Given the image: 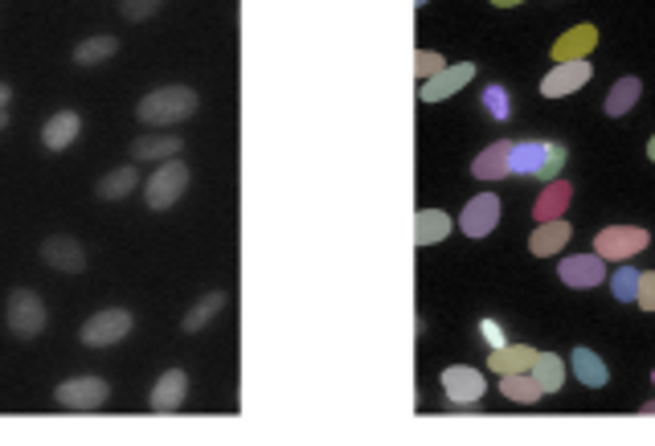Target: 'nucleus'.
I'll use <instances>...</instances> for the list:
<instances>
[{"label":"nucleus","instance_id":"nucleus-1","mask_svg":"<svg viewBox=\"0 0 655 446\" xmlns=\"http://www.w3.org/2000/svg\"><path fill=\"white\" fill-rule=\"evenodd\" d=\"M197 107H201V99L193 86H160V91H152L136 103V119L144 127H177V123L193 119Z\"/></svg>","mask_w":655,"mask_h":446},{"label":"nucleus","instance_id":"nucleus-2","mask_svg":"<svg viewBox=\"0 0 655 446\" xmlns=\"http://www.w3.org/2000/svg\"><path fill=\"white\" fill-rule=\"evenodd\" d=\"M561 164H565V144H549V140L512 144V172L516 176H541V181H557Z\"/></svg>","mask_w":655,"mask_h":446},{"label":"nucleus","instance_id":"nucleus-3","mask_svg":"<svg viewBox=\"0 0 655 446\" xmlns=\"http://www.w3.org/2000/svg\"><path fill=\"white\" fill-rule=\"evenodd\" d=\"M5 320H9V332H13L17 340H37L41 332H46L50 311H46V303H41V295H37V291L17 287V291H9Z\"/></svg>","mask_w":655,"mask_h":446},{"label":"nucleus","instance_id":"nucleus-4","mask_svg":"<svg viewBox=\"0 0 655 446\" xmlns=\"http://www.w3.org/2000/svg\"><path fill=\"white\" fill-rule=\"evenodd\" d=\"M185 189H189V164H181L177 156L172 160H164L152 176H148V185H144V201L152 205V209H172L181 197H185Z\"/></svg>","mask_w":655,"mask_h":446},{"label":"nucleus","instance_id":"nucleus-5","mask_svg":"<svg viewBox=\"0 0 655 446\" xmlns=\"http://www.w3.org/2000/svg\"><path fill=\"white\" fill-rule=\"evenodd\" d=\"M131 328H136V320H131L127 307H107V311H99V316H91L82 324L78 340L86 348H107V344H119L123 336H131Z\"/></svg>","mask_w":655,"mask_h":446},{"label":"nucleus","instance_id":"nucleus-6","mask_svg":"<svg viewBox=\"0 0 655 446\" xmlns=\"http://www.w3.org/2000/svg\"><path fill=\"white\" fill-rule=\"evenodd\" d=\"M647 242H651V234L639 230V226H606L594 238V254L606 258V262H627L639 250H647Z\"/></svg>","mask_w":655,"mask_h":446},{"label":"nucleus","instance_id":"nucleus-7","mask_svg":"<svg viewBox=\"0 0 655 446\" xmlns=\"http://www.w3.org/2000/svg\"><path fill=\"white\" fill-rule=\"evenodd\" d=\"M54 393H58V401H62L66 410L91 414V410H103V406H107L111 385H107L103 377H70V381H62Z\"/></svg>","mask_w":655,"mask_h":446},{"label":"nucleus","instance_id":"nucleus-8","mask_svg":"<svg viewBox=\"0 0 655 446\" xmlns=\"http://www.w3.org/2000/svg\"><path fill=\"white\" fill-rule=\"evenodd\" d=\"M41 262L54 266V271H62V275H82L86 271V250L70 234H50L46 242H41Z\"/></svg>","mask_w":655,"mask_h":446},{"label":"nucleus","instance_id":"nucleus-9","mask_svg":"<svg viewBox=\"0 0 655 446\" xmlns=\"http://www.w3.org/2000/svg\"><path fill=\"white\" fill-rule=\"evenodd\" d=\"M590 74H594V66L582 58V62H557L545 78H541V95L545 99H565V95H574V91H582V86L590 82Z\"/></svg>","mask_w":655,"mask_h":446},{"label":"nucleus","instance_id":"nucleus-10","mask_svg":"<svg viewBox=\"0 0 655 446\" xmlns=\"http://www.w3.org/2000/svg\"><path fill=\"white\" fill-rule=\"evenodd\" d=\"M496 221H500V197L479 193V197H471V201L463 205L459 230H463L467 238H488V234L496 230Z\"/></svg>","mask_w":655,"mask_h":446},{"label":"nucleus","instance_id":"nucleus-11","mask_svg":"<svg viewBox=\"0 0 655 446\" xmlns=\"http://www.w3.org/2000/svg\"><path fill=\"white\" fill-rule=\"evenodd\" d=\"M475 78V66L471 62H459V66H443L434 78H426L422 82V91H418V99L422 103H443V99H451L455 91H463V86Z\"/></svg>","mask_w":655,"mask_h":446},{"label":"nucleus","instance_id":"nucleus-12","mask_svg":"<svg viewBox=\"0 0 655 446\" xmlns=\"http://www.w3.org/2000/svg\"><path fill=\"white\" fill-rule=\"evenodd\" d=\"M484 389H488V381L479 369H467V365L443 369V393L455 401V406H471V401L484 397Z\"/></svg>","mask_w":655,"mask_h":446},{"label":"nucleus","instance_id":"nucleus-13","mask_svg":"<svg viewBox=\"0 0 655 446\" xmlns=\"http://www.w3.org/2000/svg\"><path fill=\"white\" fill-rule=\"evenodd\" d=\"M557 279L565 287H598L606 279V258H598V254H574V258L557 262Z\"/></svg>","mask_w":655,"mask_h":446},{"label":"nucleus","instance_id":"nucleus-14","mask_svg":"<svg viewBox=\"0 0 655 446\" xmlns=\"http://www.w3.org/2000/svg\"><path fill=\"white\" fill-rule=\"evenodd\" d=\"M185 393H189V373H185V369H168V373L152 385V410H156V414L181 410Z\"/></svg>","mask_w":655,"mask_h":446},{"label":"nucleus","instance_id":"nucleus-15","mask_svg":"<svg viewBox=\"0 0 655 446\" xmlns=\"http://www.w3.org/2000/svg\"><path fill=\"white\" fill-rule=\"evenodd\" d=\"M471 176L475 181H500V176H512V144L496 140L492 148H484L471 164Z\"/></svg>","mask_w":655,"mask_h":446},{"label":"nucleus","instance_id":"nucleus-16","mask_svg":"<svg viewBox=\"0 0 655 446\" xmlns=\"http://www.w3.org/2000/svg\"><path fill=\"white\" fill-rule=\"evenodd\" d=\"M185 140L181 136H172V131H152V136H140L136 144H131V160H172V156H181Z\"/></svg>","mask_w":655,"mask_h":446},{"label":"nucleus","instance_id":"nucleus-17","mask_svg":"<svg viewBox=\"0 0 655 446\" xmlns=\"http://www.w3.org/2000/svg\"><path fill=\"white\" fill-rule=\"evenodd\" d=\"M598 46V29L594 25H578L565 37L553 41V62H582L590 50Z\"/></svg>","mask_w":655,"mask_h":446},{"label":"nucleus","instance_id":"nucleus-18","mask_svg":"<svg viewBox=\"0 0 655 446\" xmlns=\"http://www.w3.org/2000/svg\"><path fill=\"white\" fill-rule=\"evenodd\" d=\"M82 131V119L78 111H58L54 119H46V127H41V144H46L50 152H66Z\"/></svg>","mask_w":655,"mask_h":446},{"label":"nucleus","instance_id":"nucleus-19","mask_svg":"<svg viewBox=\"0 0 655 446\" xmlns=\"http://www.w3.org/2000/svg\"><path fill=\"white\" fill-rule=\"evenodd\" d=\"M570 221L565 217H557V221H537V230H533V238H529V250L537 254V258H553L557 250H565V242H570Z\"/></svg>","mask_w":655,"mask_h":446},{"label":"nucleus","instance_id":"nucleus-20","mask_svg":"<svg viewBox=\"0 0 655 446\" xmlns=\"http://www.w3.org/2000/svg\"><path fill=\"white\" fill-rule=\"evenodd\" d=\"M533 361H537V348H529V344H500V348H492V373H529L533 369Z\"/></svg>","mask_w":655,"mask_h":446},{"label":"nucleus","instance_id":"nucleus-21","mask_svg":"<svg viewBox=\"0 0 655 446\" xmlns=\"http://www.w3.org/2000/svg\"><path fill=\"white\" fill-rule=\"evenodd\" d=\"M570 201H574L570 181H549V189L533 201V217H537V221H557L565 209H570Z\"/></svg>","mask_w":655,"mask_h":446},{"label":"nucleus","instance_id":"nucleus-22","mask_svg":"<svg viewBox=\"0 0 655 446\" xmlns=\"http://www.w3.org/2000/svg\"><path fill=\"white\" fill-rule=\"evenodd\" d=\"M115 54H119V37L95 33V37H86V41L74 46V66H99V62H107Z\"/></svg>","mask_w":655,"mask_h":446},{"label":"nucleus","instance_id":"nucleus-23","mask_svg":"<svg viewBox=\"0 0 655 446\" xmlns=\"http://www.w3.org/2000/svg\"><path fill=\"white\" fill-rule=\"evenodd\" d=\"M451 234V217L443 209H422L414 213V242L418 246H434V242H443Z\"/></svg>","mask_w":655,"mask_h":446},{"label":"nucleus","instance_id":"nucleus-24","mask_svg":"<svg viewBox=\"0 0 655 446\" xmlns=\"http://www.w3.org/2000/svg\"><path fill=\"white\" fill-rule=\"evenodd\" d=\"M136 185H140V168H136V164H123V168H115V172L103 176V181L95 185V193H99L103 201H119V197H127Z\"/></svg>","mask_w":655,"mask_h":446},{"label":"nucleus","instance_id":"nucleus-25","mask_svg":"<svg viewBox=\"0 0 655 446\" xmlns=\"http://www.w3.org/2000/svg\"><path fill=\"white\" fill-rule=\"evenodd\" d=\"M529 373H533L541 393H557L565 385V361H561V356H553V352H537V361H533Z\"/></svg>","mask_w":655,"mask_h":446},{"label":"nucleus","instance_id":"nucleus-26","mask_svg":"<svg viewBox=\"0 0 655 446\" xmlns=\"http://www.w3.org/2000/svg\"><path fill=\"white\" fill-rule=\"evenodd\" d=\"M574 373H578V381L582 385H590V389H602L606 381H610V369L602 365V356L598 352H590V348H574Z\"/></svg>","mask_w":655,"mask_h":446},{"label":"nucleus","instance_id":"nucleus-27","mask_svg":"<svg viewBox=\"0 0 655 446\" xmlns=\"http://www.w3.org/2000/svg\"><path fill=\"white\" fill-rule=\"evenodd\" d=\"M222 307H226V291H209V295H201V303H193L189 307V316H185V332H201V328H209V320L213 316H222Z\"/></svg>","mask_w":655,"mask_h":446},{"label":"nucleus","instance_id":"nucleus-28","mask_svg":"<svg viewBox=\"0 0 655 446\" xmlns=\"http://www.w3.org/2000/svg\"><path fill=\"white\" fill-rule=\"evenodd\" d=\"M643 95V82L639 78H619L615 86H610V95H606V115H627L635 107V99Z\"/></svg>","mask_w":655,"mask_h":446},{"label":"nucleus","instance_id":"nucleus-29","mask_svg":"<svg viewBox=\"0 0 655 446\" xmlns=\"http://www.w3.org/2000/svg\"><path fill=\"white\" fill-rule=\"evenodd\" d=\"M500 393H504L508 401H524V406H533V401L545 397V393L537 389L533 373H504V377H500Z\"/></svg>","mask_w":655,"mask_h":446},{"label":"nucleus","instance_id":"nucleus-30","mask_svg":"<svg viewBox=\"0 0 655 446\" xmlns=\"http://www.w3.org/2000/svg\"><path fill=\"white\" fill-rule=\"evenodd\" d=\"M610 291H615L619 303H635V291H639V271H635V266L623 262L619 271L610 275Z\"/></svg>","mask_w":655,"mask_h":446},{"label":"nucleus","instance_id":"nucleus-31","mask_svg":"<svg viewBox=\"0 0 655 446\" xmlns=\"http://www.w3.org/2000/svg\"><path fill=\"white\" fill-rule=\"evenodd\" d=\"M160 5H164V0H119V17L136 25V21L156 17V13H160Z\"/></svg>","mask_w":655,"mask_h":446},{"label":"nucleus","instance_id":"nucleus-32","mask_svg":"<svg viewBox=\"0 0 655 446\" xmlns=\"http://www.w3.org/2000/svg\"><path fill=\"white\" fill-rule=\"evenodd\" d=\"M484 111H488L492 119H500V123H504V119L512 115V103H508V91H504V86H500V82H492V86H488V91H484Z\"/></svg>","mask_w":655,"mask_h":446},{"label":"nucleus","instance_id":"nucleus-33","mask_svg":"<svg viewBox=\"0 0 655 446\" xmlns=\"http://www.w3.org/2000/svg\"><path fill=\"white\" fill-rule=\"evenodd\" d=\"M447 62H443V54H426V50H418L414 54V74L426 82V78H434V74H439Z\"/></svg>","mask_w":655,"mask_h":446},{"label":"nucleus","instance_id":"nucleus-34","mask_svg":"<svg viewBox=\"0 0 655 446\" xmlns=\"http://www.w3.org/2000/svg\"><path fill=\"white\" fill-rule=\"evenodd\" d=\"M635 303L643 311H655V271H639V291H635Z\"/></svg>","mask_w":655,"mask_h":446},{"label":"nucleus","instance_id":"nucleus-35","mask_svg":"<svg viewBox=\"0 0 655 446\" xmlns=\"http://www.w3.org/2000/svg\"><path fill=\"white\" fill-rule=\"evenodd\" d=\"M479 336L488 340V348H500V344H508V340H504V328H500L496 320H484V324H479Z\"/></svg>","mask_w":655,"mask_h":446},{"label":"nucleus","instance_id":"nucleus-36","mask_svg":"<svg viewBox=\"0 0 655 446\" xmlns=\"http://www.w3.org/2000/svg\"><path fill=\"white\" fill-rule=\"evenodd\" d=\"M9 99H13V86H9V82H0V107H9Z\"/></svg>","mask_w":655,"mask_h":446},{"label":"nucleus","instance_id":"nucleus-37","mask_svg":"<svg viewBox=\"0 0 655 446\" xmlns=\"http://www.w3.org/2000/svg\"><path fill=\"white\" fill-rule=\"evenodd\" d=\"M492 5H500V9H512V5H520V0H492Z\"/></svg>","mask_w":655,"mask_h":446},{"label":"nucleus","instance_id":"nucleus-38","mask_svg":"<svg viewBox=\"0 0 655 446\" xmlns=\"http://www.w3.org/2000/svg\"><path fill=\"white\" fill-rule=\"evenodd\" d=\"M5 127H9V111H5V107H0V131H5Z\"/></svg>","mask_w":655,"mask_h":446},{"label":"nucleus","instance_id":"nucleus-39","mask_svg":"<svg viewBox=\"0 0 655 446\" xmlns=\"http://www.w3.org/2000/svg\"><path fill=\"white\" fill-rule=\"evenodd\" d=\"M647 156H651V164H655V136H651V144H647Z\"/></svg>","mask_w":655,"mask_h":446},{"label":"nucleus","instance_id":"nucleus-40","mask_svg":"<svg viewBox=\"0 0 655 446\" xmlns=\"http://www.w3.org/2000/svg\"><path fill=\"white\" fill-rule=\"evenodd\" d=\"M643 414H655V401H647V406H643Z\"/></svg>","mask_w":655,"mask_h":446},{"label":"nucleus","instance_id":"nucleus-41","mask_svg":"<svg viewBox=\"0 0 655 446\" xmlns=\"http://www.w3.org/2000/svg\"><path fill=\"white\" fill-rule=\"evenodd\" d=\"M414 5H426V0H414Z\"/></svg>","mask_w":655,"mask_h":446},{"label":"nucleus","instance_id":"nucleus-42","mask_svg":"<svg viewBox=\"0 0 655 446\" xmlns=\"http://www.w3.org/2000/svg\"><path fill=\"white\" fill-rule=\"evenodd\" d=\"M651 381H655V373H651Z\"/></svg>","mask_w":655,"mask_h":446}]
</instances>
